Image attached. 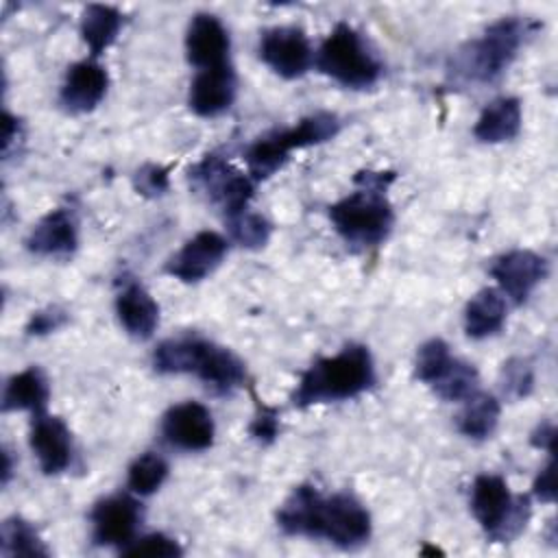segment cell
<instances>
[{"label": "cell", "mask_w": 558, "mask_h": 558, "mask_svg": "<svg viewBox=\"0 0 558 558\" xmlns=\"http://www.w3.org/2000/svg\"><path fill=\"white\" fill-rule=\"evenodd\" d=\"M277 525L288 536L325 538L342 549H355L371 538V514L351 493L325 497L316 486H296L277 512Z\"/></svg>", "instance_id": "1"}, {"label": "cell", "mask_w": 558, "mask_h": 558, "mask_svg": "<svg viewBox=\"0 0 558 558\" xmlns=\"http://www.w3.org/2000/svg\"><path fill=\"white\" fill-rule=\"evenodd\" d=\"M355 190L329 207V220L338 235L357 248L381 244L395 222L388 201V185L395 181L390 170H362L355 174Z\"/></svg>", "instance_id": "2"}, {"label": "cell", "mask_w": 558, "mask_h": 558, "mask_svg": "<svg viewBox=\"0 0 558 558\" xmlns=\"http://www.w3.org/2000/svg\"><path fill=\"white\" fill-rule=\"evenodd\" d=\"M153 368L161 375L192 373L218 395H229L246 381L244 362L231 349L192 333L159 342Z\"/></svg>", "instance_id": "3"}, {"label": "cell", "mask_w": 558, "mask_h": 558, "mask_svg": "<svg viewBox=\"0 0 558 558\" xmlns=\"http://www.w3.org/2000/svg\"><path fill=\"white\" fill-rule=\"evenodd\" d=\"M375 384V364L368 347L347 344L336 355L318 357L299 379L290 401L296 408L353 399Z\"/></svg>", "instance_id": "4"}, {"label": "cell", "mask_w": 558, "mask_h": 558, "mask_svg": "<svg viewBox=\"0 0 558 558\" xmlns=\"http://www.w3.org/2000/svg\"><path fill=\"white\" fill-rule=\"evenodd\" d=\"M536 28V22L517 15L493 22L477 39L466 41L451 57V78L473 85L495 83L510 68L521 46Z\"/></svg>", "instance_id": "5"}, {"label": "cell", "mask_w": 558, "mask_h": 558, "mask_svg": "<svg viewBox=\"0 0 558 558\" xmlns=\"http://www.w3.org/2000/svg\"><path fill=\"white\" fill-rule=\"evenodd\" d=\"M340 131V120L336 113L329 111H318L312 113L299 124L281 131H270L262 137H257L248 148H246V166L248 174L253 181H264L272 177L290 157L292 150L307 148L323 144L331 137H336Z\"/></svg>", "instance_id": "6"}, {"label": "cell", "mask_w": 558, "mask_h": 558, "mask_svg": "<svg viewBox=\"0 0 558 558\" xmlns=\"http://www.w3.org/2000/svg\"><path fill=\"white\" fill-rule=\"evenodd\" d=\"M316 68L349 89L375 85L384 72L381 61L368 48L366 39L351 24H336L316 54Z\"/></svg>", "instance_id": "7"}, {"label": "cell", "mask_w": 558, "mask_h": 558, "mask_svg": "<svg viewBox=\"0 0 558 558\" xmlns=\"http://www.w3.org/2000/svg\"><path fill=\"white\" fill-rule=\"evenodd\" d=\"M471 512L495 543L517 538L530 519V499L514 497L504 477L482 473L471 486Z\"/></svg>", "instance_id": "8"}, {"label": "cell", "mask_w": 558, "mask_h": 558, "mask_svg": "<svg viewBox=\"0 0 558 558\" xmlns=\"http://www.w3.org/2000/svg\"><path fill=\"white\" fill-rule=\"evenodd\" d=\"M190 181L225 211V218L248 209L253 198V179L231 168V163L216 153L205 155L190 168Z\"/></svg>", "instance_id": "9"}, {"label": "cell", "mask_w": 558, "mask_h": 558, "mask_svg": "<svg viewBox=\"0 0 558 558\" xmlns=\"http://www.w3.org/2000/svg\"><path fill=\"white\" fill-rule=\"evenodd\" d=\"M259 59L281 78H299L312 65V46L296 26H275L259 37Z\"/></svg>", "instance_id": "10"}, {"label": "cell", "mask_w": 558, "mask_h": 558, "mask_svg": "<svg viewBox=\"0 0 558 558\" xmlns=\"http://www.w3.org/2000/svg\"><path fill=\"white\" fill-rule=\"evenodd\" d=\"M89 521L96 545L122 549L137 534L142 523V506L131 495H111L94 504Z\"/></svg>", "instance_id": "11"}, {"label": "cell", "mask_w": 558, "mask_h": 558, "mask_svg": "<svg viewBox=\"0 0 558 558\" xmlns=\"http://www.w3.org/2000/svg\"><path fill=\"white\" fill-rule=\"evenodd\" d=\"M490 275L497 281V290L508 296L514 305L525 303L536 286L547 275V262L534 251L527 248H514L504 255H499L493 266Z\"/></svg>", "instance_id": "12"}, {"label": "cell", "mask_w": 558, "mask_h": 558, "mask_svg": "<svg viewBox=\"0 0 558 558\" xmlns=\"http://www.w3.org/2000/svg\"><path fill=\"white\" fill-rule=\"evenodd\" d=\"M161 436L168 445L183 451H205L214 445L216 425L211 412L198 401L172 405L161 418Z\"/></svg>", "instance_id": "13"}, {"label": "cell", "mask_w": 558, "mask_h": 558, "mask_svg": "<svg viewBox=\"0 0 558 558\" xmlns=\"http://www.w3.org/2000/svg\"><path fill=\"white\" fill-rule=\"evenodd\" d=\"M225 255L227 240L216 231H201L166 262L163 270L183 283H196L211 275Z\"/></svg>", "instance_id": "14"}, {"label": "cell", "mask_w": 558, "mask_h": 558, "mask_svg": "<svg viewBox=\"0 0 558 558\" xmlns=\"http://www.w3.org/2000/svg\"><path fill=\"white\" fill-rule=\"evenodd\" d=\"M28 442L39 462V469L46 475H57L70 469L74 458V445L63 418L46 412L33 414Z\"/></svg>", "instance_id": "15"}, {"label": "cell", "mask_w": 558, "mask_h": 558, "mask_svg": "<svg viewBox=\"0 0 558 558\" xmlns=\"http://www.w3.org/2000/svg\"><path fill=\"white\" fill-rule=\"evenodd\" d=\"M26 248L39 257L68 259L78 248V220L72 207L50 209L28 233Z\"/></svg>", "instance_id": "16"}, {"label": "cell", "mask_w": 558, "mask_h": 558, "mask_svg": "<svg viewBox=\"0 0 558 558\" xmlns=\"http://www.w3.org/2000/svg\"><path fill=\"white\" fill-rule=\"evenodd\" d=\"M229 33L211 13H196L185 31V57L198 70L229 63Z\"/></svg>", "instance_id": "17"}, {"label": "cell", "mask_w": 558, "mask_h": 558, "mask_svg": "<svg viewBox=\"0 0 558 558\" xmlns=\"http://www.w3.org/2000/svg\"><path fill=\"white\" fill-rule=\"evenodd\" d=\"M116 314L124 331L135 340L150 338L159 325V305L135 277H120Z\"/></svg>", "instance_id": "18"}, {"label": "cell", "mask_w": 558, "mask_h": 558, "mask_svg": "<svg viewBox=\"0 0 558 558\" xmlns=\"http://www.w3.org/2000/svg\"><path fill=\"white\" fill-rule=\"evenodd\" d=\"M109 87V74L96 59H83L68 68L59 100L70 113H87L100 105Z\"/></svg>", "instance_id": "19"}, {"label": "cell", "mask_w": 558, "mask_h": 558, "mask_svg": "<svg viewBox=\"0 0 558 558\" xmlns=\"http://www.w3.org/2000/svg\"><path fill=\"white\" fill-rule=\"evenodd\" d=\"M238 94V78L231 63L209 70H198L192 85L187 105L201 118H216L225 113Z\"/></svg>", "instance_id": "20"}, {"label": "cell", "mask_w": 558, "mask_h": 558, "mask_svg": "<svg viewBox=\"0 0 558 558\" xmlns=\"http://www.w3.org/2000/svg\"><path fill=\"white\" fill-rule=\"evenodd\" d=\"M519 131H521V102L519 98H512V96H504L488 102L473 126V135L484 144L510 142L519 135Z\"/></svg>", "instance_id": "21"}, {"label": "cell", "mask_w": 558, "mask_h": 558, "mask_svg": "<svg viewBox=\"0 0 558 558\" xmlns=\"http://www.w3.org/2000/svg\"><path fill=\"white\" fill-rule=\"evenodd\" d=\"M50 397V386L41 368L28 366L20 373H15L2 392V410H28L33 414L46 412Z\"/></svg>", "instance_id": "22"}, {"label": "cell", "mask_w": 558, "mask_h": 558, "mask_svg": "<svg viewBox=\"0 0 558 558\" xmlns=\"http://www.w3.org/2000/svg\"><path fill=\"white\" fill-rule=\"evenodd\" d=\"M506 320V296L497 288H484L471 296L464 307V331L482 340L501 329Z\"/></svg>", "instance_id": "23"}, {"label": "cell", "mask_w": 558, "mask_h": 558, "mask_svg": "<svg viewBox=\"0 0 558 558\" xmlns=\"http://www.w3.org/2000/svg\"><path fill=\"white\" fill-rule=\"evenodd\" d=\"M122 13L107 4H89L81 15V37L92 52V59L102 54L122 28Z\"/></svg>", "instance_id": "24"}, {"label": "cell", "mask_w": 558, "mask_h": 558, "mask_svg": "<svg viewBox=\"0 0 558 558\" xmlns=\"http://www.w3.org/2000/svg\"><path fill=\"white\" fill-rule=\"evenodd\" d=\"M499 414H501V405L497 397L477 390L469 399H464V405L456 416V425H458V432L464 434L466 438L484 440L495 432L499 423Z\"/></svg>", "instance_id": "25"}, {"label": "cell", "mask_w": 558, "mask_h": 558, "mask_svg": "<svg viewBox=\"0 0 558 558\" xmlns=\"http://www.w3.org/2000/svg\"><path fill=\"white\" fill-rule=\"evenodd\" d=\"M0 545L4 556H22V558H46L50 551L44 545L39 532L24 521L22 517H11L2 523Z\"/></svg>", "instance_id": "26"}, {"label": "cell", "mask_w": 558, "mask_h": 558, "mask_svg": "<svg viewBox=\"0 0 558 558\" xmlns=\"http://www.w3.org/2000/svg\"><path fill=\"white\" fill-rule=\"evenodd\" d=\"M477 386H480V375L475 366L460 357H453L447 371L429 388L445 401H464L473 392H477Z\"/></svg>", "instance_id": "27"}, {"label": "cell", "mask_w": 558, "mask_h": 558, "mask_svg": "<svg viewBox=\"0 0 558 558\" xmlns=\"http://www.w3.org/2000/svg\"><path fill=\"white\" fill-rule=\"evenodd\" d=\"M166 477H168V462L159 453L146 451L137 456L129 466L126 486L131 493L146 497V495H153L166 482Z\"/></svg>", "instance_id": "28"}, {"label": "cell", "mask_w": 558, "mask_h": 558, "mask_svg": "<svg viewBox=\"0 0 558 558\" xmlns=\"http://www.w3.org/2000/svg\"><path fill=\"white\" fill-rule=\"evenodd\" d=\"M227 225H229L231 238L244 248H262L268 242L272 231L270 222L262 214L253 211L251 207L227 218Z\"/></svg>", "instance_id": "29"}, {"label": "cell", "mask_w": 558, "mask_h": 558, "mask_svg": "<svg viewBox=\"0 0 558 558\" xmlns=\"http://www.w3.org/2000/svg\"><path fill=\"white\" fill-rule=\"evenodd\" d=\"M453 357H456V355H451L449 344H447L445 340L432 338V340H427L425 344H421V349H418V353H416L414 373H416V377H418L423 384L432 386V384L447 371V366L451 364Z\"/></svg>", "instance_id": "30"}, {"label": "cell", "mask_w": 558, "mask_h": 558, "mask_svg": "<svg viewBox=\"0 0 558 558\" xmlns=\"http://www.w3.org/2000/svg\"><path fill=\"white\" fill-rule=\"evenodd\" d=\"M120 554L135 558H177L183 554V549L174 538L161 532H153L146 536H135L129 545L120 549Z\"/></svg>", "instance_id": "31"}, {"label": "cell", "mask_w": 558, "mask_h": 558, "mask_svg": "<svg viewBox=\"0 0 558 558\" xmlns=\"http://www.w3.org/2000/svg\"><path fill=\"white\" fill-rule=\"evenodd\" d=\"M534 373L525 360H510L504 364L501 371V388L504 395L510 399H521L532 392Z\"/></svg>", "instance_id": "32"}, {"label": "cell", "mask_w": 558, "mask_h": 558, "mask_svg": "<svg viewBox=\"0 0 558 558\" xmlns=\"http://www.w3.org/2000/svg\"><path fill=\"white\" fill-rule=\"evenodd\" d=\"M257 401V408H255V416L248 425V434L262 442V445H270L277 436H279V412L266 403H262L259 399Z\"/></svg>", "instance_id": "33"}, {"label": "cell", "mask_w": 558, "mask_h": 558, "mask_svg": "<svg viewBox=\"0 0 558 558\" xmlns=\"http://www.w3.org/2000/svg\"><path fill=\"white\" fill-rule=\"evenodd\" d=\"M133 185L135 190L142 194V196H148V198H157L161 194H166L168 190V170L161 168V166H155V163H146L142 166L135 177H133Z\"/></svg>", "instance_id": "34"}, {"label": "cell", "mask_w": 558, "mask_h": 558, "mask_svg": "<svg viewBox=\"0 0 558 558\" xmlns=\"http://www.w3.org/2000/svg\"><path fill=\"white\" fill-rule=\"evenodd\" d=\"M65 323H68V314L61 307H46V310L31 316V320L26 325V331L31 336H44V333L57 331Z\"/></svg>", "instance_id": "35"}, {"label": "cell", "mask_w": 558, "mask_h": 558, "mask_svg": "<svg viewBox=\"0 0 558 558\" xmlns=\"http://www.w3.org/2000/svg\"><path fill=\"white\" fill-rule=\"evenodd\" d=\"M532 493L536 499L545 501V504H554L556 499V464L554 458H549V462L538 471L534 484H532Z\"/></svg>", "instance_id": "36"}, {"label": "cell", "mask_w": 558, "mask_h": 558, "mask_svg": "<svg viewBox=\"0 0 558 558\" xmlns=\"http://www.w3.org/2000/svg\"><path fill=\"white\" fill-rule=\"evenodd\" d=\"M554 438H556V429H554V423L547 421V423H541L534 432H532V445L551 453L554 451Z\"/></svg>", "instance_id": "37"}, {"label": "cell", "mask_w": 558, "mask_h": 558, "mask_svg": "<svg viewBox=\"0 0 558 558\" xmlns=\"http://www.w3.org/2000/svg\"><path fill=\"white\" fill-rule=\"evenodd\" d=\"M2 148H4V155H9L11 150V144L15 140H20V120L13 118L9 111H4V137H2Z\"/></svg>", "instance_id": "38"}]
</instances>
